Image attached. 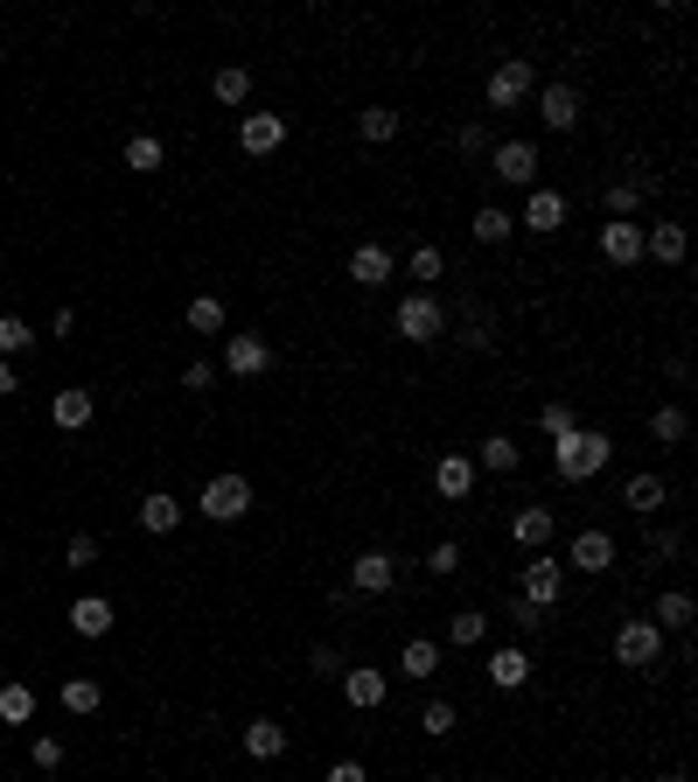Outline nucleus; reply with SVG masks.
Segmentation results:
<instances>
[{
	"label": "nucleus",
	"mask_w": 698,
	"mask_h": 782,
	"mask_svg": "<svg viewBox=\"0 0 698 782\" xmlns=\"http://www.w3.org/2000/svg\"><path fill=\"white\" fill-rule=\"evenodd\" d=\"M608 461H615V440L601 427H573L566 440H552V468H559L566 482H593Z\"/></svg>",
	"instance_id": "obj_1"
},
{
	"label": "nucleus",
	"mask_w": 698,
	"mask_h": 782,
	"mask_svg": "<svg viewBox=\"0 0 698 782\" xmlns=\"http://www.w3.org/2000/svg\"><path fill=\"white\" fill-rule=\"evenodd\" d=\"M615 664H622V671H657L663 664V629L650 615H636V622L615 629Z\"/></svg>",
	"instance_id": "obj_2"
},
{
	"label": "nucleus",
	"mask_w": 698,
	"mask_h": 782,
	"mask_svg": "<svg viewBox=\"0 0 698 782\" xmlns=\"http://www.w3.org/2000/svg\"><path fill=\"white\" fill-rule=\"evenodd\" d=\"M531 91H538V70H531V57H503L497 70H489V113H517Z\"/></svg>",
	"instance_id": "obj_3"
},
{
	"label": "nucleus",
	"mask_w": 698,
	"mask_h": 782,
	"mask_svg": "<svg viewBox=\"0 0 698 782\" xmlns=\"http://www.w3.org/2000/svg\"><path fill=\"white\" fill-rule=\"evenodd\" d=\"M196 510L210 517V525H238V517L252 510V482L245 476H210V482H203V497H196Z\"/></svg>",
	"instance_id": "obj_4"
},
{
	"label": "nucleus",
	"mask_w": 698,
	"mask_h": 782,
	"mask_svg": "<svg viewBox=\"0 0 698 782\" xmlns=\"http://www.w3.org/2000/svg\"><path fill=\"white\" fill-rule=\"evenodd\" d=\"M399 335H405V343H433V335H448V307L433 294H405L399 301Z\"/></svg>",
	"instance_id": "obj_5"
},
{
	"label": "nucleus",
	"mask_w": 698,
	"mask_h": 782,
	"mask_svg": "<svg viewBox=\"0 0 698 782\" xmlns=\"http://www.w3.org/2000/svg\"><path fill=\"white\" fill-rule=\"evenodd\" d=\"M238 147L252 154V162H266V154L287 147V119H279V113H245L238 119Z\"/></svg>",
	"instance_id": "obj_6"
},
{
	"label": "nucleus",
	"mask_w": 698,
	"mask_h": 782,
	"mask_svg": "<svg viewBox=\"0 0 698 782\" xmlns=\"http://www.w3.org/2000/svg\"><path fill=\"white\" fill-rule=\"evenodd\" d=\"M489 168H497V182H510V189H538V147L531 140H503L489 154Z\"/></svg>",
	"instance_id": "obj_7"
},
{
	"label": "nucleus",
	"mask_w": 698,
	"mask_h": 782,
	"mask_svg": "<svg viewBox=\"0 0 698 782\" xmlns=\"http://www.w3.org/2000/svg\"><path fill=\"white\" fill-rule=\"evenodd\" d=\"M517 594H524L531 608H559V594H566V566H559V559H524V580H517Z\"/></svg>",
	"instance_id": "obj_8"
},
{
	"label": "nucleus",
	"mask_w": 698,
	"mask_h": 782,
	"mask_svg": "<svg viewBox=\"0 0 698 782\" xmlns=\"http://www.w3.org/2000/svg\"><path fill=\"white\" fill-rule=\"evenodd\" d=\"M433 489H441L448 504H469L475 497V454H441L433 461Z\"/></svg>",
	"instance_id": "obj_9"
},
{
	"label": "nucleus",
	"mask_w": 698,
	"mask_h": 782,
	"mask_svg": "<svg viewBox=\"0 0 698 782\" xmlns=\"http://www.w3.org/2000/svg\"><path fill=\"white\" fill-rule=\"evenodd\" d=\"M392 580H399V559L392 553H356L350 559V587L356 594H392Z\"/></svg>",
	"instance_id": "obj_10"
},
{
	"label": "nucleus",
	"mask_w": 698,
	"mask_h": 782,
	"mask_svg": "<svg viewBox=\"0 0 698 782\" xmlns=\"http://www.w3.org/2000/svg\"><path fill=\"white\" fill-rule=\"evenodd\" d=\"M266 363H273V343H266V335H230V343H224V371H230V378H258Z\"/></svg>",
	"instance_id": "obj_11"
},
{
	"label": "nucleus",
	"mask_w": 698,
	"mask_h": 782,
	"mask_svg": "<svg viewBox=\"0 0 698 782\" xmlns=\"http://www.w3.org/2000/svg\"><path fill=\"white\" fill-rule=\"evenodd\" d=\"M343 698L356 713H384V698H392V677L384 671H343Z\"/></svg>",
	"instance_id": "obj_12"
},
{
	"label": "nucleus",
	"mask_w": 698,
	"mask_h": 782,
	"mask_svg": "<svg viewBox=\"0 0 698 782\" xmlns=\"http://www.w3.org/2000/svg\"><path fill=\"white\" fill-rule=\"evenodd\" d=\"M559 224H566V196H559V189H545V182H538V189L524 196V231H538V238H552Z\"/></svg>",
	"instance_id": "obj_13"
},
{
	"label": "nucleus",
	"mask_w": 698,
	"mask_h": 782,
	"mask_svg": "<svg viewBox=\"0 0 698 782\" xmlns=\"http://www.w3.org/2000/svg\"><path fill=\"white\" fill-rule=\"evenodd\" d=\"M601 258H608V266H636V258H642V224H629V217L601 224Z\"/></svg>",
	"instance_id": "obj_14"
},
{
	"label": "nucleus",
	"mask_w": 698,
	"mask_h": 782,
	"mask_svg": "<svg viewBox=\"0 0 698 782\" xmlns=\"http://www.w3.org/2000/svg\"><path fill=\"white\" fill-rule=\"evenodd\" d=\"M510 538L524 545V553H545V545H552V504H524L510 517Z\"/></svg>",
	"instance_id": "obj_15"
},
{
	"label": "nucleus",
	"mask_w": 698,
	"mask_h": 782,
	"mask_svg": "<svg viewBox=\"0 0 698 782\" xmlns=\"http://www.w3.org/2000/svg\"><path fill=\"white\" fill-rule=\"evenodd\" d=\"M538 113H545L552 134H573V126H580V91L573 85H545V91H538Z\"/></svg>",
	"instance_id": "obj_16"
},
{
	"label": "nucleus",
	"mask_w": 698,
	"mask_h": 782,
	"mask_svg": "<svg viewBox=\"0 0 698 782\" xmlns=\"http://www.w3.org/2000/svg\"><path fill=\"white\" fill-rule=\"evenodd\" d=\"M559 566H580V573H608V566H615V538H608V531H580V538H573V553H566Z\"/></svg>",
	"instance_id": "obj_17"
},
{
	"label": "nucleus",
	"mask_w": 698,
	"mask_h": 782,
	"mask_svg": "<svg viewBox=\"0 0 698 782\" xmlns=\"http://www.w3.org/2000/svg\"><path fill=\"white\" fill-rule=\"evenodd\" d=\"M392 273H399V258L384 252V245H356V252H350V280H356V286H384Z\"/></svg>",
	"instance_id": "obj_18"
},
{
	"label": "nucleus",
	"mask_w": 698,
	"mask_h": 782,
	"mask_svg": "<svg viewBox=\"0 0 698 782\" xmlns=\"http://www.w3.org/2000/svg\"><path fill=\"white\" fill-rule=\"evenodd\" d=\"M524 677H531V657H524V649H517V643L489 649V685H497V692H517V685H524Z\"/></svg>",
	"instance_id": "obj_19"
},
{
	"label": "nucleus",
	"mask_w": 698,
	"mask_h": 782,
	"mask_svg": "<svg viewBox=\"0 0 698 782\" xmlns=\"http://www.w3.org/2000/svg\"><path fill=\"white\" fill-rule=\"evenodd\" d=\"M112 602H106V594H85V602H70V629L77 636H112Z\"/></svg>",
	"instance_id": "obj_20"
},
{
	"label": "nucleus",
	"mask_w": 698,
	"mask_h": 782,
	"mask_svg": "<svg viewBox=\"0 0 698 782\" xmlns=\"http://www.w3.org/2000/svg\"><path fill=\"white\" fill-rule=\"evenodd\" d=\"M175 525H183V504L168 497V489H147L140 497V531H154V538H168Z\"/></svg>",
	"instance_id": "obj_21"
},
{
	"label": "nucleus",
	"mask_w": 698,
	"mask_h": 782,
	"mask_svg": "<svg viewBox=\"0 0 698 782\" xmlns=\"http://www.w3.org/2000/svg\"><path fill=\"white\" fill-rule=\"evenodd\" d=\"M642 258H657V266H685V224L642 231Z\"/></svg>",
	"instance_id": "obj_22"
},
{
	"label": "nucleus",
	"mask_w": 698,
	"mask_h": 782,
	"mask_svg": "<svg viewBox=\"0 0 698 782\" xmlns=\"http://www.w3.org/2000/svg\"><path fill=\"white\" fill-rule=\"evenodd\" d=\"M245 754H252V762H279V754H287V726H279V720H252L245 726Z\"/></svg>",
	"instance_id": "obj_23"
},
{
	"label": "nucleus",
	"mask_w": 698,
	"mask_h": 782,
	"mask_svg": "<svg viewBox=\"0 0 698 782\" xmlns=\"http://www.w3.org/2000/svg\"><path fill=\"white\" fill-rule=\"evenodd\" d=\"M663 504H670V489H663L657 476H629V482H622V510H636V517H657Z\"/></svg>",
	"instance_id": "obj_24"
},
{
	"label": "nucleus",
	"mask_w": 698,
	"mask_h": 782,
	"mask_svg": "<svg viewBox=\"0 0 698 782\" xmlns=\"http://www.w3.org/2000/svg\"><path fill=\"white\" fill-rule=\"evenodd\" d=\"M91 412H98V399H91V391H57L49 420H57L63 433H77V427H91Z\"/></svg>",
	"instance_id": "obj_25"
},
{
	"label": "nucleus",
	"mask_w": 698,
	"mask_h": 782,
	"mask_svg": "<svg viewBox=\"0 0 698 782\" xmlns=\"http://www.w3.org/2000/svg\"><path fill=\"white\" fill-rule=\"evenodd\" d=\"M441 671V643L433 636H412L405 649H399V677H433Z\"/></svg>",
	"instance_id": "obj_26"
},
{
	"label": "nucleus",
	"mask_w": 698,
	"mask_h": 782,
	"mask_svg": "<svg viewBox=\"0 0 698 782\" xmlns=\"http://www.w3.org/2000/svg\"><path fill=\"white\" fill-rule=\"evenodd\" d=\"M210 98H217V106H245V98H252V70L245 63H224L210 77Z\"/></svg>",
	"instance_id": "obj_27"
},
{
	"label": "nucleus",
	"mask_w": 698,
	"mask_h": 782,
	"mask_svg": "<svg viewBox=\"0 0 698 782\" xmlns=\"http://www.w3.org/2000/svg\"><path fill=\"white\" fill-rule=\"evenodd\" d=\"M691 594L685 587H670V594H657V608H650V622H657V629H691Z\"/></svg>",
	"instance_id": "obj_28"
},
{
	"label": "nucleus",
	"mask_w": 698,
	"mask_h": 782,
	"mask_svg": "<svg viewBox=\"0 0 698 782\" xmlns=\"http://www.w3.org/2000/svg\"><path fill=\"white\" fill-rule=\"evenodd\" d=\"M482 636H489V615H482V608H461V615H448V643H454V649H475Z\"/></svg>",
	"instance_id": "obj_29"
},
{
	"label": "nucleus",
	"mask_w": 698,
	"mask_h": 782,
	"mask_svg": "<svg viewBox=\"0 0 698 782\" xmlns=\"http://www.w3.org/2000/svg\"><path fill=\"white\" fill-rule=\"evenodd\" d=\"M161 162H168V147L154 140V134H134V140H126V168H134V175H154Z\"/></svg>",
	"instance_id": "obj_30"
},
{
	"label": "nucleus",
	"mask_w": 698,
	"mask_h": 782,
	"mask_svg": "<svg viewBox=\"0 0 698 782\" xmlns=\"http://www.w3.org/2000/svg\"><path fill=\"white\" fill-rule=\"evenodd\" d=\"M469 231H475V238H482V245H503V238H510V231H517V217H510V211H497V203H482V211H475V224H469Z\"/></svg>",
	"instance_id": "obj_31"
},
{
	"label": "nucleus",
	"mask_w": 698,
	"mask_h": 782,
	"mask_svg": "<svg viewBox=\"0 0 698 782\" xmlns=\"http://www.w3.org/2000/svg\"><path fill=\"white\" fill-rule=\"evenodd\" d=\"M691 433V420H685V405H657L650 412V440H663V448H678V440Z\"/></svg>",
	"instance_id": "obj_32"
},
{
	"label": "nucleus",
	"mask_w": 698,
	"mask_h": 782,
	"mask_svg": "<svg viewBox=\"0 0 698 782\" xmlns=\"http://www.w3.org/2000/svg\"><path fill=\"white\" fill-rule=\"evenodd\" d=\"M517 461H524V454H517V440H510V433H489V440H482V454H475V468H497V476H510Z\"/></svg>",
	"instance_id": "obj_33"
},
{
	"label": "nucleus",
	"mask_w": 698,
	"mask_h": 782,
	"mask_svg": "<svg viewBox=\"0 0 698 782\" xmlns=\"http://www.w3.org/2000/svg\"><path fill=\"white\" fill-rule=\"evenodd\" d=\"M0 720H8V726H29V720H36V692H29V685H0Z\"/></svg>",
	"instance_id": "obj_34"
},
{
	"label": "nucleus",
	"mask_w": 698,
	"mask_h": 782,
	"mask_svg": "<svg viewBox=\"0 0 698 782\" xmlns=\"http://www.w3.org/2000/svg\"><path fill=\"white\" fill-rule=\"evenodd\" d=\"M63 713H98V677H63Z\"/></svg>",
	"instance_id": "obj_35"
},
{
	"label": "nucleus",
	"mask_w": 698,
	"mask_h": 782,
	"mask_svg": "<svg viewBox=\"0 0 698 782\" xmlns=\"http://www.w3.org/2000/svg\"><path fill=\"white\" fill-rule=\"evenodd\" d=\"M356 134H364L371 147H377V140H392V134H399V113H392V106H371V113H356Z\"/></svg>",
	"instance_id": "obj_36"
},
{
	"label": "nucleus",
	"mask_w": 698,
	"mask_h": 782,
	"mask_svg": "<svg viewBox=\"0 0 698 782\" xmlns=\"http://www.w3.org/2000/svg\"><path fill=\"white\" fill-rule=\"evenodd\" d=\"M189 329H196V335H217V329H224V301H217V294H196V301H189Z\"/></svg>",
	"instance_id": "obj_37"
},
{
	"label": "nucleus",
	"mask_w": 698,
	"mask_h": 782,
	"mask_svg": "<svg viewBox=\"0 0 698 782\" xmlns=\"http://www.w3.org/2000/svg\"><path fill=\"white\" fill-rule=\"evenodd\" d=\"M29 343H36V329H29V322H21V315H0V356H21Z\"/></svg>",
	"instance_id": "obj_38"
},
{
	"label": "nucleus",
	"mask_w": 698,
	"mask_h": 782,
	"mask_svg": "<svg viewBox=\"0 0 698 782\" xmlns=\"http://www.w3.org/2000/svg\"><path fill=\"white\" fill-rule=\"evenodd\" d=\"M405 266H412V280H441V273H448V252H441V245H420Z\"/></svg>",
	"instance_id": "obj_39"
},
{
	"label": "nucleus",
	"mask_w": 698,
	"mask_h": 782,
	"mask_svg": "<svg viewBox=\"0 0 698 782\" xmlns=\"http://www.w3.org/2000/svg\"><path fill=\"white\" fill-rule=\"evenodd\" d=\"M538 433L566 440V433H573V405H538Z\"/></svg>",
	"instance_id": "obj_40"
},
{
	"label": "nucleus",
	"mask_w": 698,
	"mask_h": 782,
	"mask_svg": "<svg viewBox=\"0 0 698 782\" xmlns=\"http://www.w3.org/2000/svg\"><path fill=\"white\" fill-rule=\"evenodd\" d=\"M29 762H36L42 775H57V769H63V741H57V734H36V747H29Z\"/></svg>",
	"instance_id": "obj_41"
},
{
	"label": "nucleus",
	"mask_w": 698,
	"mask_h": 782,
	"mask_svg": "<svg viewBox=\"0 0 698 782\" xmlns=\"http://www.w3.org/2000/svg\"><path fill=\"white\" fill-rule=\"evenodd\" d=\"M420 726H426L433 741H448V734H454V706H448V698H433V706L420 713Z\"/></svg>",
	"instance_id": "obj_42"
},
{
	"label": "nucleus",
	"mask_w": 698,
	"mask_h": 782,
	"mask_svg": "<svg viewBox=\"0 0 698 782\" xmlns=\"http://www.w3.org/2000/svg\"><path fill=\"white\" fill-rule=\"evenodd\" d=\"M503 615H510V622H517V629H524V636H538V629H545V608H531L524 594H517V602H510Z\"/></svg>",
	"instance_id": "obj_43"
},
{
	"label": "nucleus",
	"mask_w": 698,
	"mask_h": 782,
	"mask_svg": "<svg viewBox=\"0 0 698 782\" xmlns=\"http://www.w3.org/2000/svg\"><path fill=\"white\" fill-rule=\"evenodd\" d=\"M63 566H77V573H85V566H98V538H85V531H77V538L63 545Z\"/></svg>",
	"instance_id": "obj_44"
},
{
	"label": "nucleus",
	"mask_w": 698,
	"mask_h": 782,
	"mask_svg": "<svg viewBox=\"0 0 698 782\" xmlns=\"http://www.w3.org/2000/svg\"><path fill=\"white\" fill-rule=\"evenodd\" d=\"M426 566H433V573H441V580H448V573L461 566V545H454V538H441V545H433V553H426Z\"/></svg>",
	"instance_id": "obj_45"
},
{
	"label": "nucleus",
	"mask_w": 698,
	"mask_h": 782,
	"mask_svg": "<svg viewBox=\"0 0 698 782\" xmlns=\"http://www.w3.org/2000/svg\"><path fill=\"white\" fill-rule=\"evenodd\" d=\"M315 671H322V677H343V671H350V657H343L335 643H322V649H315Z\"/></svg>",
	"instance_id": "obj_46"
},
{
	"label": "nucleus",
	"mask_w": 698,
	"mask_h": 782,
	"mask_svg": "<svg viewBox=\"0 0 698 782\" xmlns=\"http://www.w3.org/2000/svg\"><path fill=\"white\" fill-rule=\"evenodd\" d=\"M636 203H642V196L629 189V182H615V189H608V217H629V211H636Z\"/></svg>",
	"instance_id": "obj_47"
},
{
	"label": "nucleus",
	"mask_w": 698,
	"mask_h": 782,
	"mask_svg": "<svg viewBox=\"0 0 698 782\" xmlns=\"http://www.w3.org/2000/svg\"><path fill=\"white\" fill-rule=\"evenodd\" d=\"M322 782H371V775H364V762H335Z\"/></svg>",
	"instance_id": "obj_48"
},
{
	"label": "nucleus",
	"mask_w": 698,
	"mask_h": 782,
	"mask_svg": "<svg viewBox=\"0 0 698 782\" xmlns=\"http://www.w3.org/2000/svg\"><path fill=\"white\" fill-rule=\"evenodd\" d=\"M650 553H663V559H678V553H685V538H678V531H657V538H650Z\"/></svg>",
	"instance_id": "obj_49"
},
{
	"label": "nucleus",
	"mask_w": 698,
	"mask_h": 782,
	"mask_svg": "<svg viewBox=\"0 0 698 782\" xmlns=\"http://www.w3.org/2000/svg\"><path fill=\"white\" fill-rule=\"evenodd\" d=\"M8 391H14V363L0 356V399H8Z\"/></svg>",
	"instance_id": "obj_50"
},
{
	"label": "nucleus",
	"mask_w": 698,
	"mask_h": 782,
	"mask_svg": "<svg viewBox=\"0 0 698 782\" xmlns=\"http://www.w3.org/2000/svg\"><path fill=\"white\" fill-rule=\"evenodd\" d=\"M663 782H691V775H685V769H670V775H663Z\"/></svg>",
	"instance_id": "obj_51"
}]
</instances>
